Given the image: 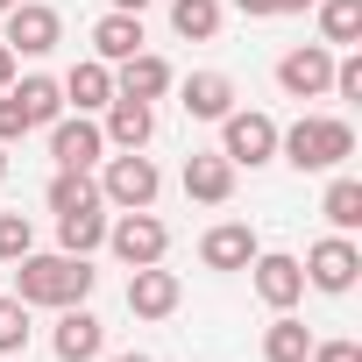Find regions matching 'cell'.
I'll return each mask as SVG.
<instances>
[{
  "label": "cell",
  "mask_w": 362,
  "mask_h": 362,
  "mask_svg": "<svg viewBox=\"0 0 362 362\" xmlns=\"http://www.w3.org/2000/svg\"><path fill=\"white\" fill-rule=\"evenodd\" d=\"M50 348H57V362H100V355H107V327H100L86 305H57Z\"/></svg>",
  "instance_id": "cell-13"
},
{
  "label": "cell",
  "mask_w": 362,
  "mask_h": 362,
  "mask_svg": "<svg viewBox=\"0 0 362 362\" xmlns=\"http://www.w3.org/2000/svg\"><path fill=\"white\" fill-rule=\"evenodd\" d=\"M114 362H149V355H114Z\"/></svg>",
  "instance_id": "cell-36"
},
{
  "label": "cell",
  "mask_w": 362,
  "mask_h": 362,
  "mask_svg": "<svg viewBox=\"0 0 362 362\" xmlns=\"http://www.w3.org/2000/svg\"><path fill=\"white\" fill-rule=\"evenodd\" d=\"M8 86H15V50L0 43V93H8Z\"/></svg>",
  "instance_id": "cell-32"
},
{
  "label": "cell",
  "mask_w": 362,
  "mask_h": 362,
  "mask_svg": "<svg viewBox=\"0 0 362 362\" xmlns=\"http://www.w3.org/2000/svg\"><path fill=\"white\" fill-rule=\"evenodd\" d=\"M185 199L192 206H228L235 199V163L221 149H192L185 156Z\"/></svg>",
  "instance_id": "cell-14"
},
{
  "label": "cell",
  "mask_w": 362,
  "mask_h": 362,
  "mask_svg": "<svg viewBox=\"0 0 362 362\" xmlns=\"http://www.w3.org/2000/svg\"><path fill=\"white\" fill-rule=\"evenodd\" d=\"M249 270H256V298H263L270 313H291V305L305 298V270H298V256H284V249L263 256V249H256Z\"/></svg>",
  "instance_id": "cell-11"
},
{
  "label": "cell",
  "mask_w": 362,
  "mask_h": 362,
  "mask_svg": "<svg viewBox=\"0 0 362 362\" xmlns=\"http://www.w3.org/2000/svg\"><path fill=\"white\" fill-rule=\"evenodd\" d=\"M305 362H362V348H355V341H313Z\"/></svg>",
  "instance_id": "cell-30"
},
{
  "label": "cell",
  "mask_w": 362,
  "mask_h": 362,
  "mask_svg": "<svg viewBox=\"0 0 362 362\" xmlns=\"http://www.w3.org/2000/svg\"><path fill=\"white\" fill-rule=\"evenodd\" d=\"M50 156H57V170H93V163L107 156L100 121H93V114H57V121H50Z\"/></svg>",
  "instance_id": "cell-8"
},
{
  "label": "cell",
  "mask_w": 362,
  "mask_h": 362,
  "mask_svg": "<svg viewBox=\"0 0 362 362\" xmlns=\"http://www.w3.org/2000/svg\"><path fill=\"white\" fill-rule=\"evenodd\" d=\"M170 29L185 43H214L221 36V0H170Z\"/></svg>",
  "instance_id": "cell-26"
},
{
  "label": "cell",
  "mask_w": 362,
  "mask_h": 362,
  "mask_svg": "<svg viewBox=\"0 0 362 362\" xmlns=\"http://www.w3.org/2000/svg\"><path fill=\"white\" fill-rule=\"evenodd\" d=\"M156 192H163V177H156V163H149L142 149L107 156V170H100V199H107V206L135 214V206H156Z\"/></svg>",
  "instance_id": "cell-4"
},
{
  "label": "cell",
  "mask_w": 362,
  "mask_h": 362,
  "mask_svg": "<svg viewBox=\"0 0 362 362\" xmlns=\"http://www.w3.org/2000/svg\"><path fill=\"white\" fill-rule=\"evenodd\" d=\"M57 86H64V107H78V114H100V107L114 100V64L86 57V64H71Z\"/></svg>",
  "instance_id": "cell-19"
},
{
  "label": "cell",
  "mask_w": 362,
  "mask_h": 362,
  "mask_svg": "<svg viewBox=\"0 0 362 362\" xmlns=\"http://www.w3.org/2000/svg\"><path fill=\"white\" fill-rule=\"evenodd\" d=\"M177 298H185L177 270H163V263L128 270V313H135V320H170V313H177Z\"/></svg>",
  "instance_id": "cell-10"
},
{
  "label": "cell",
  "mask_w": 362,
  "mask_h": 362,
  "mask_svg": "<svg viewBox=\"0 0 362 362\" xmlns=\"http://www.w3.org/2000/svg\"><path fill=\"white\" fill-rule=\"evenodd\" d=\"M277 86H284L291 100H320V93L334 86V50H327V43L284 50V57H277Z\"/></svg>",
  "instance_id": "cell-9"
},
{
  "label": "cell",
  "mask_w": 362,
  "mask_h": 362,
  "mask_svg": "<svg viewBox=\"0 0 362 362\" xmlns=\"http://www.w3.org/2000/svg\"><path fill=\"white\" fill-rule=\"evenodd\" d=\"M107 249H114L128 270H142V263H163V249H170V228H163L149 206H135V214L107 221Z\"/></svg>",
  "instance_id": "cell-5"
},
{
  "label": "cell",
  "mask_w": 362,
  "mask_h": 362,
  "mask_svg": "<svg viewBox=\"0 0 362 362\" xmlns=\"http://www.w3.org/2000/svg\"><path fill=\"white\" fill-rule=\"evenodd\" d=\"M235 8H242L249 22H263V15H277V0H235Z\"/></svg>",
  "instance_id": "cell-31"
},
{
  "label": "cell",
  "mask_w": 362,
  "mask_h": 362,
  "mask_svg": "<svg viewBox=\"0 0 362 362\" xmlns=\"http://www.w3.org/2000/svg\"><path fill=\"white\" fill-rule=\"evenodd\" d=\"M256 249H263V242H256L249 221H221V228L199 235V263H206V270H249Z\"/></svg>",
  "instance_id": "cell-15"
},
{
  "label": "cell",
  "mask_w": 362,
  "mask_h": 362,
  "mask_svg": "<svg viewBox=\"0 0 362 362\" xmlns=\"http://www.w3.org/2000/svg\"><path fill=\"white\" fill-rule=\"evenodd\" d=\"M22 348H29V305L0 298V355H22Z\"/></svg>",
  "instance_id": "cell-27"
},
{
  "label": "cell",
  "mask_w": 362,
  "mask_h": 362,
  "mask_svg": "<svg viewBox=\"0 0 362 362\" xmlns=\"http://www.w3.org/2000/svg\"><path fill=\"white\" fill-rule=\"evenodd\" d=\"M100 114H107V121H100L107 149H149V135H156V107H149V100H128V93H114Z\"/></svg>",
  "instance_id": "cell-12"
},
{
  "label": "cell",
  "mask_w": 362,
  "mask_h": 362,
  "mask_svg": "<svg viewBox=\"0 0 362 362\" xmlns=\"http://www.w3.org/2000/svg\"><path fill=\"white\" fill-rule=\"evenodd\" d=\"M107 242V206H86V214H57V249L64 256H93Z\"/></svg>",
  "instance_id": "cell-20"
},
{
  "label": "cell",
  "mask_w": 362,
  "mask_h": 362,
  "mask_svg": "<svg viewBox=\"0 0 362 362\" xmlns=\"http://www.w3.org/2000/svg\"><path fill=\"white\" fill-rule=\"evenodd\" d=\"M0 362H15V355H0Z\"/></svg>",
  "instance_id": "cell-38"
},
{
  "label": "cell",
  "mask_w": 362,
  "mask_h": 362,
  "mask_svg": "<svg viewBox=\"0 0 362 362\" xmlns=\"http://www.w3.org/2000/svg\"><path fill=\"white\" fill-rule=\"evenodd\" d=\"M8 93L22 100L29 128H50V121L64 114V86H57V78H43V71H36V78H22V86H8Z\"/></svg>",
  "instance_id": "cell-23"
},
{
  "label": "cell",
  "mask_w": 362,
  "mask_h": 362,
  "mask_svg": "<svg viewBox=\"0 0 362 362\" xmlns=\"http://www.w3.org/2000/svg\"><path fill=\"white\" fill-rule=\"evenodd\" d=\"M0 43H8L15 57H50V50L64 43V22H57V8H43V0H15Z\"/></svg>",
  "instance_id": "cell-6"
},
{
  "label": "cell",
  "mask_w": 362,
  "mask_h": 362,
  "mask_svg": "<svg viewBox=\"0 0 362 362\" xmlns=\"http://www.w3.org/2000/svg\"><path fill=\"white\" fill-rule=\"evenodd\" d=\"M313 8V0H277V15H305Z\"/></svg>",
  "instance_id": "cell-33"
},
{
  "label": "cell",
  "mask_w": 362,
  "mask_h": 362,
  "mask_svg": "<svg viewBox=\"0 0 362 362\" xmlns=\"http://www.w3.org/2000/svg\"><path fill=\"white\" fill-rule=\"evenodd\" d=\"M36 249V228H29V214H0V263H22Z\"/></svg>",
  "instance_id": "cell-28"
},
{
  "label": "cell",
  "mask_w": 362,
  "mask_h": 362,
  "mask_svg": "<svg viewBox=\"0 0 362 362\" xmlns=\"http://www.w3.org/2000/svg\"><path fill=\"white\" fill-rule=\"evenodd\" d=\"M320 214H327V228L334 235H355L362 228V177H334V185H327V199H320Z\"/></svg>",
  "instance_id": "cell-22"
},
{
  "label": "cell",
  "mask_w": 362,
  "mask_h": 362,
  "mask_svg": "<svg viewBox=\"0 0 362 362\" xmlns=\"http://www.w3.org/2000/svg\"><path fill=\"white\" fill-rule=\"evenodd\" d=\"M86 206H107L100 199V177L93 170H57L50 177V214H86Z\"/></svg>",
  "instance_id": "cell-25"
},
{
  "label": "cell",
  "mask_w": 362,
  "mask_h": 362,
  "mask_svg": "<svg viewBox=\"0 0 362 362\" xmlns=\"http://www.w3.org/2000/svg\"><path fill=\"white\" fill-rule=\"evenodd\" d=\"M8 8H15V0H0V15H8Z\"/></svg>",
  "instance_id": "cell-37"
},
{
  "label": "cell",
  "mask_w": 362,
  "mask_h": 362,
  "mask_svg": "<svg viewBox=\"0 0 362 362\" xmlns=\"http://www.w3.org/2000/svg\"><path fill=\"white\" fill-rule=\"evenodd\" d=\"M0 177H8V142H0Z\"/></svg>",
  "instance_id": "cell-35"
},
{
  "label": "cell",
  "mask_w": 362,
  "mask_h": 362,
  "mask_svg": "<svg viewBox=\"0 0 362 362\" xmlns=\"http://www.w3.org/2000/svg\"><path fill=\"white\" fill-rule=\"evenodd\" d=\"M15 298H22V305H50V313H57V305H86V298H93V263H86V256H64V249H57V256H36V249H29V256L15 263Z\"/></svg>",
  "instance_id": "cell-1"
},
{
  "label": "cell",
  "mask_w": 362,
  "mask_h": 362,
  "mask_svg": "<svg viewBox=\"0 0 362 362\" xmlns=\"http://www.w3.org/2000/svg\"><path fill=\"white\" fill-rule=\"evenodd\" d=\"M114 8H121V15H142V8H149V0H114Z\"/></svg>",
  "instance_id": "cell-34"
},
{
  "label": "cell",
  "mask_w": 362,
  "mask_h": 362,
  "mask_svg": "<svg viewBox=\"0 0 362 362\" xmlns=\"http://www.w3.org/2000/svg\"><path fill=\"white\" fill-rule=\"evenodd\" d=\"M298 270H305V284H313V291H334V298H341V291H355V277H362V249H355L348 235H327V242H313V249H305V263H298Z\"/></svg>",
  "instance_id": "cell-7"
},
{
  "label": "cell",
  "mask_w": 362,
  "mask_h": 362,
  "mask_svg": "<svg viewBox=\"0 0 362 362\" xmlns=\"http://www.w3.org/2000/svg\"><path fill=\"white\" fill-rule=\"evenodd\" d=\"M305 355H313V334H305V320L277 313V320L263 327V362H305Z\"/></svg>",
  "instance_id": "cell-24"
},
{
  "label": "cell",
  "mask_w": 362,
  "mask_h": 362,
  "mask_svg": "<svg viewBox=\"0 0 362 362\" xmlns=\"http://www.w3.org/2000/svg\"><path fill=\"white\" fill-rule=\"evenodd\" d=\"M177 107H185L192 121H221L235 107V78L228 71H192L185 86H177Z\"/></svg>",
  "instance_id": "cell-17"
},
{
  "label": "cell",
  "mask_w": 362,
  "mask_h": 362,
  "mask_svg": "<svg viewBox=\"0 0 362 362\" xmlns=\"http://www.w3.org/2000/svg\"><path fill=\"white\" fill-rule=\"evenodd\" d=\"M320 43L327 50H355L362 43V0H320Z\"/></svg>",
  "instance_id": "cell-21"
},
{
  "label": "cell",
  "mask_w": 362,
  "mask_h": 362,
  "mask_svg": "<svg viewBox=\"0 0 362 362\" xmlns=\"http://www.w3.org/2000/svg\"><path fill=\"white\" fill-rule=\"evenodd\" d=\"M135 50H142V15L107 8V15L93 22V57H100V64H128Z\"/></svg>",
  "instance_id": "cell-18"
},
{
  "label": "cell",
  "mask_w": 362,
  "mask_h": 362,
  "mask_svg": "<svg viewBox=\"0 0 362 362\" xmlns=\"http://www.w3.org/2000/svg\"><path fill=\"white\" fill-rule=\"evenodd\" d=\"M221 156H228L235 170L270 163V156H277V121L256 114V107H228V114H221Z\"/></svg>",
  "instance_id": "cell-3"
},
{
  "label": "cell",
  "mask_w": 362,
  "mask_h": 362,
  "mask_svg": "<svg viewBox=\"0 0 362 362\" xmlns=\"http://www.w3.org/2000/svg\"><path fill=\"white\" fill-rule=\"evenodd\" d=\"M29 135V114H22V100L15 93H0V142H22Z\"/></svg>",
  "instance_id": "cell-29"
},
{
  "label": "cell",
  "mask_w": 362,
  "mask_h": 362,
  "mask_svg": "<svg viewBox=\"0 0 362 362\" xmlns=\"http://www.w3.org/2000/svg\"><path fill=\"white\" fill-rule=\"evenodd\" d=\"M277 156L291 170H341L355 156V128L341 114H298L291 128H277Z\"/></svg>",
  "instance_id": "cell-2"
},
{
  "label": "cell",
  "mask_w": 362,
  "mask_h": 362,
  "mask_svg": "<svg viewBox=\"0 0 362 362\" xmlns=\"http://www.w3.org/2000/svg\"><path fill=\"white\" fill-rule=\"evenodd\" d=\"M170 86H177V71H170V64H163L156 50H135V57H128V64L114 71V93H128V100H149V107H156V100L170 93Z\"/></svg>",
  "instance_id": "cell-16"
}]
</instances>
